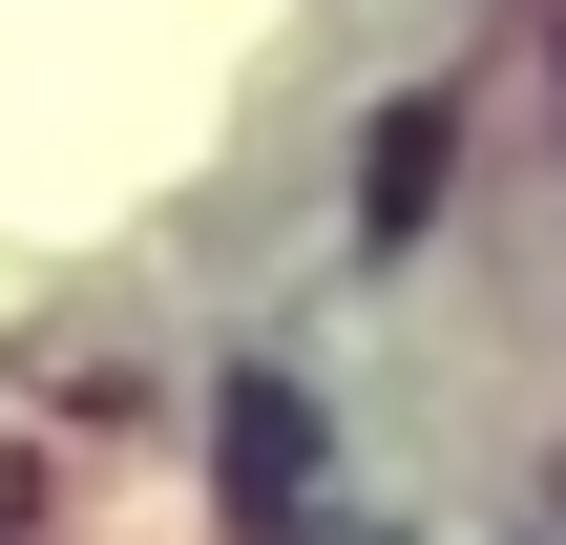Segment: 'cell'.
Listing matches in <instances>:
<instances>
[{"mask_svg":"<svg viewBox=\"0 0 566 545\" xmlns=\"http://www.w3.org/2000/svg\"><path fill=\"white\" fill-rule=\"evenodd\" d=\"M210 483H231L252 525H294V504H315V399H294L273 357H252V378L210 399Z\"/></svg>","mask_w":566,"mask_h":545,"instance_id":"cell-1","label":"cell"},{"mask_svg":"<svg viewBox=\"0 0 566 545\" xmlns=\"http://www.w3.org/2000/svg\"><path fill=\"white\" fill-rule=\"evenodd\" d=\"M441 168H462V105H441V84H399V105H378V147H357V252H399V231L441 210Z\"/></svg>","mask_w":566,"mask_h":545,"instance_id":"cell-2","label":"cell"},{"mask_svg":"<svg viewBox=\"0 0 566 545\" xmlns=\"http://www.w3.org/2000/svg\"><path fill=\"white\" fill-rule=\"evenodd\" d=\"M546 84H566V42H546Z\"/></svg>","mask_w":566,"mask_h":545,"instance_id":"cell-3","label":"cell"}]
</instances>
